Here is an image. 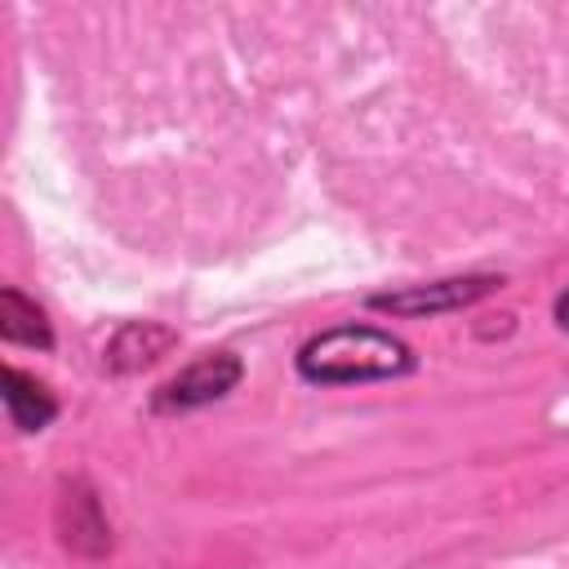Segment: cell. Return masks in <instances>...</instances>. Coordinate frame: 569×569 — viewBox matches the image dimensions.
<instances>
[{"label": "cell", "mask_w": 569, "mask_h": 569, "mask_svg": "<svg viewBox=\"0 0 569 569\" xmlns=\"http://www.w3.org/2000/svg\"><path fill=\"white\" fill-rule=\"evenodd\" d=\"M293 365H298V378L311 382V387H351V382L405 378V373L418 369V356L391 329L342 320V325H329V329L311 333L298 347Z\"/></svg>", "instance_id": "obj_1"}, {"label": "cell", "mask_w": 569, "mask_h": 569, "mask_svg": "<svg viewBox=\"0 0 569 569\" xmlns=\"http://www.w3.org/2000/svg\"><path fill=\"white\" fill-rule=\"evenodd\" d=\"M240 378H244V360L236 351H204L191 365H182L169 382L156 387L151 409L156 413H191V409H204V405L222 400L227 391H236Z\"/></svg>", "instance_id": "obj_2"}, {"label": "cell", "mask_w": 569, "mask_h": 569, "mask_svg": "<svg viewBox=\"0 0 569 569\" xmlns=\"http://www.w3.org/2000/svg\"><path fill=\"white\" fill-rule=\"evenodd\" d=\"M502 284V276H449V280H431V284H405V289H382L369 293V311L382 316H405V320H422V316H445V311H462L480 298H489Z\"/></svg>", "instance_id": "obj_3"}, {"label": "cell", "mask_w": 569, "mask_h": 569, "mask_svg": "<svg viewBox=\"0 0 569 569\" xmlns=\"http://www.w3.org/2000/svg\"><path fill=\"white\" fill-rule=\"evenodd\" d=\"M58 538H62V547L71 556H84V560H98L111 547V525L102 516L98 493L84 480L62 485V498H58Z\"/></svg>", "instance_id": "obj_4"}, {"label": "cell", "mask_w": 569, "mask_h": 569, "mask_svg": "<svg viewBox=\"0 0 569 569\" xmlns=\"http://www.w3.org/2000/svg\"><path fill=\"white\" fill-rule=\"evenodd\" d=\"M169 347H178V333L160 320H124L107 347H102V369L111 373H138L147 365H156Z\"/></svg>", "instance_id": "obj_5"}, {"label": "cell", "mask_w": 569, "mask_h": 569, "mask_svg": "<svg viewBox=\"0 0 569 569\" xmlns=\"http://www.w3.org/2000/svg\"><path fill=\"white\" fill-rule=\"evenodd\" d=\"M0 338L13 347H36V351L53 347V329H49L44 307L13 284L0 289Z\"/></svg>", "instance_id": "obj_6"}, {"label": "cell", "mask_w": 569, "mask_h": 569, "mask_svg": "<svg viewBox=\"0 0 569 569\" xmlns=\"http://www.w3.org/2000/svg\"><path fill=\"white\" fill-rule=\"evenodd\" d=\"M4 409H9V422L18 431H44L58 418L53 391L40 378H31V373H22L13 365L4 369Z\"/></svg>", "instance_id": "obj_7"}, {"label": "cell", "mask_w": 569, "mask_h": 569, "mask_svg": "<svg viewBox=\"0 0 569 569\" xmlns=\"http://www.w3.org/2000/svg\"><path fill=\"white\" fill-rule=\"evenodd\" d=\"M556 325H560V329H569V289L556 298Z\"/></svg>", "instance_id": "obj_8"}]
</instances>
